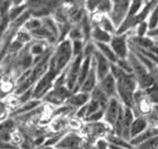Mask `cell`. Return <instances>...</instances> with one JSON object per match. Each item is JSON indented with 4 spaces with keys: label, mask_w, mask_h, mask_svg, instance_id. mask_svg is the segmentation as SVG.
Returning a JSON list of instances; mask_svg holds the SVG:
<instances>
[{
    "label": "cell",
    "mask_w": 158,
    "mask_h": 149,
    "mask_svg": "<svg viewBox=\"0 0 158 149\" xmlns=\"http://www.w3.org/2000/svg\"><path fill=\"white\" fill-rule=\"evenodd\" d=\"M82 138L75 133H69L56 144V149H79L81 146Z\"/></svg>",
    "instance_id": "ba28073f"
},
{
    "label": "cell",
    "mask_w": 158,
    "mask_h": 149,
    "mask_svg": "<svg viewBox=\"0 0 158 149\" xmlns=\"http://www.w3.org/2000/svg\"><path fill=\"white\" fill-rule=\"evenodd\" d=\"M98 26H100L103 30H105L106 32L111 33L112 35H115V34L117 33V27L114 24V22L112 21V19L108 16H103Z\"/></svg>",
    "instance_id": "e0dca14e"
},
{
    "label": "cell",
    "mask_w": 158,
    "mask_h": 149,
    "mask_svg": "<svg viewBox=\"0 0 158 149\" xmlns=\"http://www.w3.org/2000/svg\"><path fill=\"white\" fill-rule=\"evenodd\" d=\"M90 101H91V94L84 93V92H77V93H73L70 96V98L66 102V105L77 110V108L86 105Z\"/></svg>",
    "instance_id": "30bf717a"
},
{
    "label": "cell",
    "mask_w": 158,
    "mask_h": 149,
    "mask_svg": "<svg viewBox=\"0 0 158 149\" xmlns=\"http://www.w3.org/2000/svg\"><path fill=\"white\" fill-rule=\"evenodd\" d=\"M148 128H149L148 119H146L145 116H137L133 122L132 128H131V139L137 137Z\"/></svg>",
    "instance_id": "7c38bea8"
},
{
    "label": "cell",
    "mask_w": 158,
    "mask_h": 149,
    "mask_svg": "<svg viewBox=\"0 0 158 149\" xmlns=\"http://www.w3.org/2000/svg\"><path fill=\"white\" fill-rule=\"evenodd\" d=\"M98 86L105 93L108 98L118 97V95H117V81L111 73L106 77H104L102 81L98 82Z\"/></svg>",
    "instance_id": "9c48e42d"
},
{
    "label": "cell",
    "mask_w": 158,
    "mask_h": 149,
    "mask_svg": "<svg viewBox=\"0 0 158 149\" xmlns=\"http://www.w3.org/2000/svg\"><path fill=\"white\" fill-rule=\"evenodd\" d=\"M73 48L72 41L70 39H64L59 42L56 48L53 50L52 56L50 59V70L54 71L56 73L61 74L70 65V63L73 61Z\"/></svg>",
    "instance_id": "6da1fadb"
},
{
    "label": "cell",
    "mask_w": 158,
    "mask_h": 149,
    "mask_svg": "<svg viewBox=\"0 0 158 149\" xmlns=\"http://www.w3.org/2000/svg\"><path fill=\"white\" fill-rule=\"evenodd\" d=\"M123 106H124V104L121 102V99L118 97H113L110 99V102L104 110V119L103 120L111 127L112 130L115 127L116 122L118 119L119 113H121Z\"/></svg>",
    "instance_id": "5b68a950"
},
{
    "label": "cell",
    "mask_w": 158,
    "mask_h": 149,
    "mask_svg": "<svg viewBox=\"0 0 158 149\" xmlns=\"http://www.w3.org/2000/svg\"><path fill=\"white\" fill-rule=\"evenodd\" d=\"M111 1L113 7H112V11L108 14V17L112 19L114 24L118 29L128 16L132 0H111Z\"/></svg>",
    "instance_id": "7a4b0ae2"
},
{
    "label": "cell",
    "mask_w": 158,
    "mask_h": 149,
    "mask_svg": "<svg viewBox=\"0 0 158 149\" xmlns=\"http://www.w3.org/2000/svg\"><path fill=\"white\" fill-rule=\"evenodd\" d=\"M147 21H148V24H149L150 30L156 29V28L158 27V2H157V5L155 6V8L153 9V11H152V13H150V16L148 17Z\"/></svg>",
    "instance_id": "484cf974"
},
{
    "label": "cell",
    "mask_w": 158,
    "mask_h": 149,
    "mask_svg": "<svg viewBox=\"0 0 158 149\" xmlns=\"http://www.w3.org/2000/svg\"><path fill=\"white\" fill-rule=\"evenodd\" d=\"M42 24L48 31L50 32L52 35L56 38L59 40V37H60V30H59V23L54 20L52 16L50 17H45V18L42 19Z\"/></svg>",
    "instance_id": "9a60e30c"
},
{
    "label": "cell",
    "mask_w": 158,
    "mask_h": 149,
    "mask_svg": "<svg viewBox=\"0 0 158 149\" xmlns=\"http://www.w3.org/2000/svg\"><path fill=\"white\" fill-rule=\"evenodd\" d=\"M115 64H117V66H118L122 71H124L125 73L133 74V68H132L131 62H129L128 58L127 59H118Z\"/></svg>",
    "instance_id": "83f0119b"
},
{
    "label": "cell",
    "mask_w": 158,
    "mask_h": 149,
    "mask_svg": "<svg viewBox=\"0 0 158 149\" xmlns=\"http://www.w3.org/2000/svg\"><path fill=\"white\" fill-rule=\"evenodd\" d=\"M137 149H158V136L152 137L136 146Z\"/></svg>",
    "instance_id": "d4e9b609"
},
{
    "label": "cell",
    "mask_w": 158,
    "mask_h": 149,
    "mask_svg": "<svg viewBox=\"0 0 158 149\" xmlns=\"http://www.w3.org/2000/svg\"><path fill=\"white\" fill-rule=\"evenodd\" d=\"M131 32V31H129ZM129 32L123 34H115L112 38L111 47L118 59H127L131 53L129 48Z\"/></svg>",
    "instance_id": "277c9868"
},
{
    "label": "cell",
    "mask_w": 158,
    "mask_h": 149,
    "mask_svg": "<svg viewBox=\"0 0 158 149\" xmlns=\"http://www.w3.org/2000/svg\"><path fill=\"white\" fill-rule=\"evenodd\" d=\"M112 38H113V35L106 32L105 30H103L100 26L93 27L92 37H91V40L93 42H95V43H111Z\"/></svg>",
    "instance_id": "4fadbf2b"
},
{
    "label": "cell",
    "mask_w": 158,
    "mask_h": 149,
    "mask_svg": "<svg viewBox=\"0 0 158 149\" xmlns=\"http://www.w3.org/2000/svg\"><path fill=\"white\" fill-rule=\"evenodd\" d=\"M68 39H70L71 41H77V40H83L84 41V33H83V30H82L80 24L72 27L68 34Z\"/></svg>",
    "instance_id": "ffe728a7"
},
{
    "label": "cell",
    "mask_w": 158,
    "mask_h": 149,
    "mask_svg": "<svg viewBox=\"0 0 158 149\" xmlns=\"http://www.w3.org/2000/svg\"><path fill=\"white\" fill-rule=\"evenodd\" d=\"M83 55L74 58L73 61L70 63V65L66 68V87L73 93L77 89V80H79L80 71H81L82 63H83Z\"/></svg>",
    "instance_id": "8992f818"
},
{
    "label": "cell",
    "mask_w": 158,
    "mask_h": 149,
    "mask_svg": "<svg viewBox=\"0 0 158 149\" xmlns=\"http://www.w3.org/2000/svg\"><path fill=\"white\" fill-rule=\"evenodd\" d=\"M15 39L18 40V41H20L21 43H23V44H27V43H29V42L31 41L33 38H32L31 33H30L29 31H27L26 29L21 28V29L17 32Z\"/></svg>",
    "instance_id": "cb8c5ba5"
},
{
    "label": "cell",
    "mask_w": 158,
    "mask_h": 149,
    "mask_svg": "<svg viewBox=\"0 0 158 149\" xmlns=\"http://www.w3.org/2000/svg\"><path fill=\"white\" fill-rule=\"evenodd\" d=\"M98 49V48H96ZM93 63L95 65V70H96V74H98V82L102 81L104 77L111 73V66L112 63L107 60V59L102 54V53L96 50V52L93 55Z\"/></svg>",
    "instance_id": "52a82bcc"
},
{
    "label": "cell",
    "mask_w": 158,
    "mask_h": 149,
    "mask_svg": "<svg viewBox=\"0 0 158 149\" xmlns=\"http://www.w3.org/2000/svg\"><path fill=\"white\" fill-rule=\"evenodd\" d=\"M149 1L150 0H132V5H131V9H129L127 18L132 19L134 17H136Z\"/></svg>",
    "instance_id": "2e32d148"
},
{
    "label": "cell",
    "mask_w": 158,
    "mask_h": 149,
    "mask_svg": "<svg viewBox=\"0 0 158 149\" xmlns=\"http://www.w3.org/2000/svg\"><path fill=\"white\" fill-rule=\"evenodd\" d=\"M149 24H148V21H143L140 23H138L136 26V28L134 29V32L136 37H147L148 32H149Z\"/></svg>",
    "instance_id": "7402d4cb"
},
{
    "label": "cell",
    "mask_w": 158,
    "mask_h": 149,
    "mask_svg": "<svg viewBox=\"0 0 158 149\" xmlns=\"http://www.w3.org/2000/svg\"><path fill=\"white\" fill-rule=\"evenodd\" d=\"M41 104V99H31L29 102L24 103V104L20 105L19 108L17 110L16 114H19V115H21V114H26V113H29L31 110H33L34 108H37L39 105Z\"/></svg>",
    "instance_id": "ac0fdd59"
},
{
    "label": "cell",
    "mask_w": 158,
    "mask_h": 149,
    "mask_svg": "<svg viewBox=\"0 0 158 149\" xmlns=\"http://www.w3.org/2000/svg\"><path fill=\"white\" fill-rule=\"evenodd\" d=\"M66 124H68V120H63L62 117H58V118H56V120L52 123V127L56 131H60L65 127Z\"/></svg>",
    "instance_id": "f546056e"
},
{
    "label": "cell",
    "mask_w": 158,
    "mask_h": 149,
    "mask_svg": "<svg viewBox=\"0 0 158 149\" xmlns=\"http://www.w3.org/2000/svg\"><path fill=\"white\" fill-rule=\"evenodd\" d=\"M95 149H110V143L105 138H98L95 141Z\"/></svg>",
    "instance_id": "4dcf8cb0"
},
{
    "label": "cell",
    "mask_w": 158,
    "mask_h": 149,
    "mask_svg": "<svg viewBox=\"0 0 158 149\" xmlns=\"http://www.w3.org/2000/svg\"><path fill=\"white\" fill-rule=\"evenodd\" d=\"M72 94H73L72 91H70L66 86L53 87L51 91L48 92L47 95L42 98V101L52 106H61L64 103L66 104L68 99Z\"/></svg>",
    "instance_id": "3957f363"
},
{
    "label": "cell",
    "mask_w": 158,
    "mask_h": 149,
    "mask_svg": "<svg viewBox=\"0 0 158 149\" xmlns=\"http://www.w3.org/2000/svg\"><path fill=\"white\" fill-rule=\"evenodd\" d=\"M41 27H43L42 19L35 18V17H31V18L24 23L23 29H26L27 31L31 32V31H34V30L39 29V28H41Z\"/></svg>",
    "instance_id": "44dd1931"
},
{
    "label": "cell",
    "mask_w": 158,
    "mask_h": 149,
    "mask_svg": "<svg viewBox=\"0 0 158 149\" xmlns=\"http://www.w3.org/2000/svg\"><path fill=\"white\" fill-rule=\"evenodd\" d=\"M110 149H127V148H124V147H119V146H116V145L110 144Z\"/></svg>",
    "instance_id": "d6a6232c"
},
{
    "label": "cell",
    "mask_w": 158,
    "mask_h": 149,
    "mask_svg": "<svg viewBox=\"0 0 158 149\" xmlns=\"http://www.w3.org/2000/svg\"><path fill=\"white\" fill-rule=\"evenodd\" d=\"M70 126L73 127L74 129H81L82 127H83V125L81 124L79 118H77V119H72L71 122H70Z\"/></svg>",
    "instance_id": "1f68e13d"
},
{
    "label": "cell",
    "mask_w": 158,
    "mask_h": 149,
    "mask_svg": "<svg viewBox=\"0 0 158 149\" xmlns=\"http://www.w3.org/2000/svg\"><path fill=\"white\" fill-rule=\"evenodd\" d=\"M98 74H96V70H95L94 63H93V61H92V68H91L90 73H89L86 80L84 81V83H83V85L81 86V89H80L79 92H84V93L91 94V93L94 91L95 87L98 86Z\"/></svg>",
    "instance_id": "8fae6325"
},
{
    "label": "cell",
    "mask_w": 158,
    "mask_h": 149,
    "mask_svg": "<svg viewBox=\"0 0 158 149\" xmlns=\"http://www.w3.org/2000/svg\"><path fill=\"white\" fill-rule=\"evenodd\" d=\"M112 1L111 0H102L100 5L98 6V8L95 10V12H98L104 16H108L112 11Z\"/></svg>",
    "instance_id": "603a6c76"
},
{
    "label": "cell",
    "mask_w": 158,
    "mask_h": 149,
    "mask_svg": "<svg viewBox=\"0 0 158 149\" xmlns=\"http://www.w3.org/2000/svg\"><path fill=\"white\" fill-rule=\"evenodd\" d=\"M95 45H96V48H98V51H100V52L102 53V54L104 55V56H105L110 62L113 63V64H115V63L117 62L118 58H117L116 54L114 53L113 49H112V47H111L110 43H95Z\"/></svg>",
    "instance_id": "5bb4252c"
},
{
    "label": "cell",
    "mask_w": 158,
    "mask_h": 149,
    "mask_svg": "<svg viewBox=\"0 0 158 149\" xmlns=\"http://www.w3.org/2000/svg\"><path fill=\"white\" fill-rule=\"evenodd\" d=\"M72 48H73L74 58L83 55L85 48V42L83 40H77V41H72Z\"/></svg>",
    "instance_id": "4316f807"
},
{
    "label": "cell",
    "mask_w": 158,
    "mask_h": 149,
    "mask_svg": "<svg viewBox=\"0 0 158 149\" xmlns=\"http://www.w3.org/2000/svg\"><path fill=\"white\" fill-rule=\"evenodd\" d=\"M102 0H85V9L89 13L95 12L98 6L100 5V2Z\"/></svg>",
    "instance_id": "f1b7e54d"
},
{
    "label": "cell",
    "mask_w": 158,
    "mask_h": 149,
    "mask_svg": "<svg viewBox=\"0 0 158 149\" xmlns=\"http://www.w3.org/2000/svg\"><path fill=\"white\" fill-rule=\"evenodd\" d=\"M27 10H28V9H27L26 3H23V5H19V6H12L8 12V17H9V19H10L11 22H13V21L17 20L19 17L21 16V14H23V12H26Z\"/></svg>",
    "instance_id": "d6986e66"
}]
</instances>
